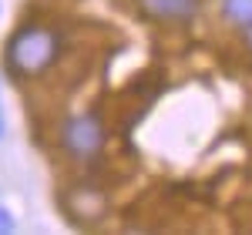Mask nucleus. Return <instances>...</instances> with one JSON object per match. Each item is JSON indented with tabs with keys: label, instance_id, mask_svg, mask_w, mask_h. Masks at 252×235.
I'll return each instance as SVG.
<instances>
[{
	"label": "nucleus",
	"instance_id": "423d86ee",
	"mask_svg": "<svg viewBox=\"0 0 252 235\" xmlns=\"http://www.w3.org/2000/svg\"><path fill=\"white\" fill-rule=\"evenodd\" d=\"M7 232H14V215L7 208H0V235H7Z\"/></svg>",
	"mask_w": 252,
	"mask_h": 235
},
{
	"label": "nucleus",
	"instance_id": "39448f33",
	"mask_svg": "<svg viewBox=\"0 0 252 235\" xmlns=\"http://www.w3.org/2000/svg\"><path fill=\"white\" fill-rule=\"evenodd\" d=\"M222 17L232 20L235 27H252V0H222Z\"/></svg>",
	"mask_w": 252,
	"mask_h": 235
},
{
	"label": "nucleus",
	"instance_id": "0eeeda50",
	"mask_svg": "<svg viewBox=\"0 0 252 235\" xmlns=\"http://www.w3.org/2000/svg\"><path fill=\"white\" fill-rule=\"evenodd\" d=\"M246 47H249V54H252V27H246Z\"/></svg>",
	"mask_w": 252,
	"mask_h": 235
},
{
	"label": "nucleus",
	"instance_id": "7ed1b4c3",
	"mask_svg": "<svg viewBox=\"0 0 252 235\" xmlns=\"http://www.w3.org/2000/svg\"><path fill=\"white\" fill-rule=\"evenodd\" d=\"M64 208H67V215L74 218L78 225H94L101 218L108 215V195L97 188V185H74V188H67V195H64Z\"/></svg>",
	"mask_w": 252,
	"mask_h": 235
},
{
	"label": "nucleus",
	"instance_id": "20e7f679",
	"mask_svg": "<svg viewBox=\"0 0 252 235\" xmlns=\"http://www.w3.org/2000/svg\"><path fill=\"white\" fill-rule=\"evenodd\" d=\"M198 0H138V10L152 20H165V24H185L198 14Z\"/></svg>",
	"mask_w": 252,
	"mask_h": 235
},
{
	"label": "nucleus",
	"instance_id": "f257e3e1",
	"mask_svg": "<svg viewBox=\"0 0 252 235\" xmlns=\"http://www.w3.org/2000/svg\"><path fill=\"white\" fill-rule=\"evenodd\" d=\"M3 54H7V71H14L17 78H37L47 67H54L61 54V37L47 24H27L14 30Z\"/></svg>",
	"mask_w": 252,
	"mask_h": 235
},
{
	"label": "nucleus",
	"instance_id": "f03ea898",
	"mask_svg": "<svg viewBox=\"0 0 252 235\" xmlns=\"http://www.w3.org/2000/svg\"><path fill=\"white\" fill-rule=\"evenodd\" d=\"M104 141H108V131H104V121L97 111L71 115L61 124V148L78 161H94L104 151Z\"/></svg>",
	"mask_w": 252,
	"mask_h": 235
},
{
	"label": "nucleus",
	"instance_id": "6e6552de",
	"mask_svg": "<svg viewBox=\"0 0 252 235\" xmlns=\"http://www.w3.org/2000/svg\"><path fill=\"white\" fill-rule=\"evenodd\" d=\"M7 135V121H3V115H0V138Z\"/></svg>",
	"mask_w": 252,
	"mask_h": 235
}]
</instances>
